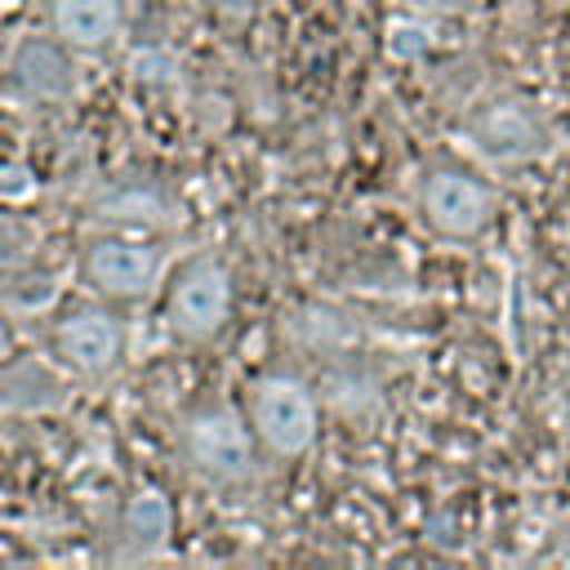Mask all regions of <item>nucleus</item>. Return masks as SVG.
Returning <instances> with one entry per match:
<instances>
[{"label":"nucleus","mask_w":570,"mask_h":570,"mask_svg":"<svg viewBox=\"0 0 570 570\" xmlns=\"http://www.w3.org/2000/svg\"><path fill=\"white\" fill-rule=\"evenodd\" d=\"M258 432L245 414H236L232 405H200L183 419L178 428V450L187 459V468L218 490H236L245 481H254L258 472Z\"/></svg>","instance_id":"f257e3e1"},{"label":"nucleus","mask_w":570,"mask_h":570,"mask_svg":"<svg viewBox=\"0 0 570 570\" xmlns=\"http://www.w3.org/2000/svg\"><path fill=\"white\" fill-rule=\"evenodd\" d=\"M463 134L476 147V156L490 160V165H525V160H539V156L552 151V138H557L548 111L534 98L517 94V89L490 94L485 102H476L472 116H468V125H463Z\"/></svg>","instance_id":"f03ea898"},{"label":"nucleus","mask_w":570,"mask_h":570,"mask_svg":"<svg viewBox=\"0 0 570 570\" xmlns=\"http://www.w3.org/2000/svg\"><path fill=\"white\" fill-rule=\"evenodd\" d=\"M80 276L98 298L129 303V298H142L160 285L165 249L147 232L107 227V232H94L80 245Z\"/></svg>","instance_id":"7ed1b4c3"},{"label":"nucleus","mask_w":570,"mask_h":570,"mask_svg":"<svg viewBox=\"0 0 570 570\" xmlns=\"http://www.w3.org/2000/svg\"><path fill=\"white\" fill-rule=\"evenodd\" d=\"M494 187L459 160H436L419 178V214L445 240H476L494 223Z\"/></svg>","instance_id":"20e7f679"},{"label":"nucleus","mask_w":570,"mask_h":570,"mask_svg":"<svg viewBox=\"0 0 570 570\" xmlns=\"http://www.w3.org/2000/svg\"><path fill=\"white\" fill-rule=\"evenodd\" d=\"M49 352H53V361L71 379L98 383V379H111L125 365V356H129V330H125V321L111 307L85 303V307H71V312H62L53 321Z\"/></svg>","instance_id":"39448f33"},{"label":"nucleus","mask_w":570,"mask_h":570,"mask_svg":"<svg viewBox=\"0 0 570 570\" xmlns=\"http://www.w3.org/2000/svg\"><path fill=\"white\" fill-rule=\"evenodd\" d=\"M249 423L276 459H298L316 445L321 410L307 383L289 374H263L249 392Z\"/></svg>","instance_id":"423d86ee"},{"label":"nucleus","mask_w":570,"mask_h":570,"mask_svg":"<svg viewBox=\"0 0 570 570\" xmlns=\"http://www.w3.org/2000/svg\"><path fill=\"white\" fill-rule=\"evenodd\" d=\"M165 316L178 338H214L232 316V276L218 258H191L178 267L165 294Z\"/></svg>","instance_id":"0eeeda50"},{"label":"nucleus","mask_w":570,"mask_h":570,"mask_svg":"<svg viewBox=\"0 0 570 570\" xmlns=\"http://www.w3.org/2000/svg\"><path fill=\"white\" fill-rule=\"evenodd\" d=\"M9 76L27 98L62 102L76 94V80H80L76 49L67 40H58L53 31L49 36H22L9 53Z\"/></svg>","instance_id":"6e6552de"},{"label":"nucleus","mask_w":570,"mask_h":570,"mask_svg":"<svg viewBox=\"0 0 570 570\" xmlns=\"http://www.w3.org/2000/svg\"><path fill=\"white\" fill-rule=\"evenodd\" d=\"M67 370L58 361L9 356L0 365V410L4 414H45L67 401Z\"/></svg>","instance_id":"1a4fd4ad"},{"label":"nucleus","mask_w":570,"mask_h":570,"mask_svg":"<svg viewBox=\"0 0 570 570\" xmlns=\"http://www.w3.org/2000/svg\"><path fill=\"white\" fill-rule=\"evenodd\" d=\"M125 4L120 0H49V31L71 49H102L120 36Z\"/></svg>","instance_id":"9d476101"},{"label":"nucleus","mask_w":570,"mask_h":570,"mask_svg":"<svg viewBox=\"0 0 570 570\" xmlns=\"http://www.w3.org/2000/svg\"><path fill=\"white\" fill-rule=\"evenodd\" d=\"M169 214H174L169 196L151 183H120L94 200V218L107 227H125V232H151L169 223Z\"/></svg>","instance_id":"9b49d317"},{"label":"nucleus","mask_w":570,"mask_h":570,"mask_svg":"<svg viewBox=\"0 0 570 570\" xmlns=\"http://www.w3.org/2000/svg\"><path fill=\"white\" fill-rule=\"evenodd\" d=\"M169 521H174V517H169L165 494L142 490V494H134V499L125 503L120 530H125V539H129L134 552H156V548L169 539Z\"/></svg>","instance_id":"f8f14e48"},{"label":"nucleus","mask_w":570,"mask_h":570,"mask_svg":"<svg viewBox=\"0 0 570 570\" xmlns=\"http://www.w3.org/2000/svg\"><path fill=\"white\" fill-rule=\"evenodd\" d=\"M476 0H410V9H419V13H463Z\"/></svg>","instance_id":"ddd939ff"},{"label":"nucleus","mask_w":570,"mask_h":570,"mask_svg":"<svg viewBox=\"0 0 570 570\" xmlns=\"http://www.w3.org/2000/svg\"><path fill=\"white\" fill-rule=\"evenodd\" d=\"M13 356V325H9V316L0 312V365Z\"/></svg>","instance_id":"4468645a"}]
</instances>
